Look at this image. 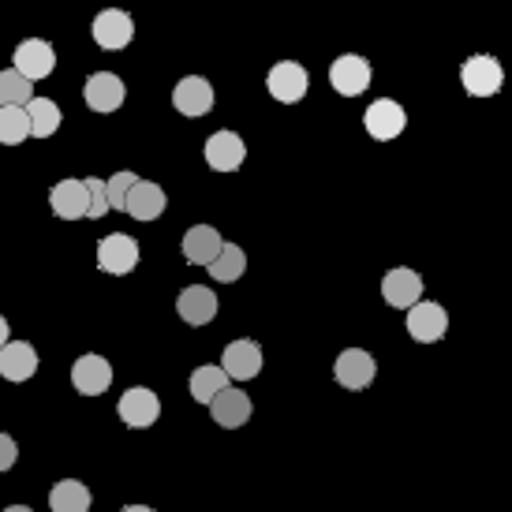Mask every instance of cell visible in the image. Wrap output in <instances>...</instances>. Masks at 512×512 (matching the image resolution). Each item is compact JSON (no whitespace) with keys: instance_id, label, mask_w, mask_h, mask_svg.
<instances>
[{"instance_id":"30","label":"cell","mask_w":512,"mask_h":512,"mask_svg":"<svg viewBox=\"0 0 512 512\" xmlns=\"http://www.w3.org/2000/svg\"><path fill=\"white\" fill-rule=\"evenodd\" d=\"M86 217H105L109 214V199H105V180L101 176H86Z\"/></svg>"},{"instance_id":"17","label":"cell","mask_w":512,"mask_h":512,"mask_svg":"<svg viewBox=\"0 0 512 512\" xmlns=\"http://www.w3.org/2000/svg\"><path fill=\"white\" fill-rule=\"evenodd\" d=\"M38 370V352L30 341H8L0 348V378L4 382H30Z\"/></svg>"},{"instance_id":"34","label":"cell","mask_w":512,"mask_h":512,"mask_svg":"<svg viewBox=\"0 0 512 512\" xmlns=\"http://www.w3.org/2000/svg\"><path fill=\"white\" fill-rule=\"evenodd\" d=\"M4 512H34V509H30V505H8Z\"/></svg>"},{"instance_id":"20","label":"cell","mask_w":512,"mask_h":512,"mask_svg":"<svg viewBox=\"0 0 512 512\" xmlns=\"http://www.w3.org/2000/svg\"><path fill=\"white\" fill-rule=\"evenodd\" d=\"M221 232H217L214 225H191L184 232V243H180V251H184V258L191 262V266H210L217 258V251H221Z\"/></svg>"},{"instance_id":"12","label":"cell","mask_w":512,"mask_h":512,"mask_svg":"<svg viewBox=\"0 0 512 512\" xmlns=\"http://www.w3.org/2000/svg\"><path fill=\"white\" fill-rule=\"evenodd\" d=\"M172 105H176V113L180 116H191V120H199L214 109V86L206 83L202 75H187L176 83L172 90Z\"/></svg>"},{"instance_id":"8","label":"cell","mask_w":512,"mask_h":512,"mask_svg":"<svg viewBox=\"0 0 512 512\" xmlns=\"http://www.w3.org/2000/svg\"><path fill=\"white\" fill-rule=\"evenodd\" d=\"M333 378H337L344 389L359 393V389H367V385L378 378V363H374V356L363 352V348H344L341 356H337V363H333Z\"/></svg>"},{"instance_id":"9","label":"cell","mask_w":512,"mask_h":512,"mask_svg":"<svg viewBox=\"0 0 512 512\" xmlns=\"http://www.w3.org/2000/svg\"><path fill=\"white\" fill-rule=\"evenodd\" d=\"M72 385L75 393H83V397H101L113 385V363L105 356H98V352H86V356L75 359Z\"/></svg>"},{"instance_id":"33","label":"cell","mask_w":512,"mask_h":512,"mask_svg":"<svg viewBox=\"0 0 512 512\" xmlns=\"http://www.w3.org/2000/svg\"><path fill=\"white\" fill-rule=\"evenodd\" d=\"M120 512H154V509H150V505H124Z\"/></svg>"},{"instance_id":"29","label":"cell","mask_w":512,"mask_h":512,"mask_svg":"<svg viewBox=\"0 0 512 512\" xmlns=\"http://www.w3.org/2000/svg\"><path fill=\"white\" fill-rule=\"evenodd\" d=\"M135 180H139V176H135L131 169H120L105 180V199H109V210H124V206H128V195H131V187H135Z\"/></svg>"},{"instance_id":"23","label":"cell","mask_w":512,"mask_h":512,"mask_svg":"<svg viewBox=\"0 0 512 512\" xmlns=\"http://www.w3.org/2000/svg\"><path fill=\"white\" fill-rule=\"evenodd\" d=\"M90 505H94L90 486L79 483V479H60L49 490V509L53 512H90Z\"/></svg>"},{"instance_id":"16","label":"cell","mask_w":512,"mask_h":512,"mask_svg":"<svg viewBox=\"0 0 512 512\" xmlns=\"http://www.w3.org/2000/svg\"><path fill=\"white\" fill-rule=\"evenodd\" d=\"M247 157V146L236 131H214L206 139V165L214 172H236Z\"/></svg>"},{"instance_id":"25","label":"cell","mask_w":512,"mask_h":512,"mask_svg":"<svg viewBox=\"0 0 512 512\" xmlns=\"http://www.w3.org/2000/svg\"><path fill=\"white\" fill-rule=\"evenodd\" d=\"M187 385H191V397L210 408V400L228 389V374L217 367V363H202V367L191 370V382Z\"/></svg>"},{"instance_id":"10","label":"cell","mask_w":512,"mask_h":512,"mask_svg":"<svg viewBox=\"0 0 512 512\" xmlns=\"http://www.w3.org/2000/svg\"><path fill=\"white\" fill-rule=\"evenodd\" d=\"M307 68L296 64V60H281V64H273L270 75H266V90H270L277 101H285V105H296V101L307 98Z\"/></svg>"},{"instance_id":"7","label":"cell","mask_w":512,"mask_h":512,"mask_svg":"<svg viewBox=\"0 0 512 512\" xmlns=\"http://www.w3.org/2000/svg\"><path fill=\"white\" fill-rule=\"evenodd\" d=\"M98 266L113 277H124L139 266V243L128 232H113L98 243Z\"/></svg>"},{"instance_id":"26","label":"cell","mask_w":512,"mask_h":512,"mask_svg":"<svg viewBox=\"0 0 512 512\" xmlns=\"http://www.w3.org/2000/svg\"><path fill=\"white\" fill-rule=\"evenodd\" d=\"M206 270L214 273V281L232 285V281H240L243 270H247V255H243L240 243H221V251H217V258L206 266Z\"/></svg>"},{"instance_id":"3","label":"cell","mask_w":512,"mask_h":512,"mask_svg":"<svg viewBox=\"0 0 512 512\" xmlns=\"http://www.w3.org/2000/svg\"><path fill=\"white\" fill-rule=\"evenodd\" d=\"M408 333L419 344H434L449 333V311L434 303V299H419L415 307H408Z\"/></svg>"},{"instance_id":"13","label":"cell","mask_w":512,"mask_h":512,"mask_svg":"<svg viewBox=\"0 0 512 512\" xmlns=\"http://www.w3.org/2000/svg\"><path fill=\"white\" fill-rule=\"evenodd\" d=\"M124 79L116 72H94L90 79H86V86H83V98H86V105L94 109V113H116L120 105H124Z\"/></svg>"},{"instance_id":"19","label":"cell","mask_w":512,"mask_h":512,"mask_svg":"<svg viewBox=\"0 0 512 512\" xmlns=\"http://www.w3.org/2000/svg\"><path fill=\"white\" fill-rule=\"evenodd\" d=\"M176 314L184 318L187 326H206V322H214V314H217V296L206 285L184 288V292L176 296Z\"/></svg>"},{"instance_id":"5","label":"cell","mask_w":512,"mask_h":512,"mask_svg":"<svg viewBox=\"0 0 512 512\" xmlns=\"http://www.w3.org/2000/svg\"><path fill=\"white\" fill-rule=\"evenodd\" d=\"M370 75H374L370 72V60L359 57V53H344V57H337L329 64V83L344 98H359L370 86Z\"/></svg>"},{"instance_id":"6","label":"cell","mask_w":512,"mask_h":512,"mask_svg":"<svg viewBox=\"0 0 512 512\" xmlns=\"http://www.w3.org/2000/svg\"><path fill=\"white\" fill-rule=\"evenodd\" d=\"M363 128L367 135H374L378 143H389V139H397L400 131L408 128V113H404V105L393 98H378L374 105H367V113H363Z\"/></svg>"},{"instance_id":"22","label":"cell","mask_w":512,"mask_h":512,"mask_svg":"<svg viewBox=\"0 0 512 512\" xmlns=\"http://www.w3.org/2000/svg\"><path fill=\"white\" fill-rule=\"evenodd\" d=\"M49 206L60 221H79L86 217V184L83 180H60L49 191Z\"/></svg>"},{"instance_id":"18","label":"cell","mask_w":512,"mask_h":512,"mask_svg":"<svg viewBox=\"0 0 512 512\" xmlns=\"http://www.w3.org/2000/svg\"><path fill=\"white\" fill-rule=\"evenodd\" d=\"M165 206H169V199H165V187L154 184V180H135V187H131V195H128V206H124V214H131L135 221H157V217L165 214Z\"/></svg>"},{"instance_id":"11","label":"cell","mask_w":512,"mask_h":512,"mask_svg":"<svg viewBox=\"0 0 512 512\" xmlns=\"http://www.w3.org/2000/svg\"><path fill=\"white\" fill-rule=\"evenodd\" d=\"M116 412H120V419L128 423V427L143 430V427H154L157 415H161V400H157L154 389H146V385H131L128 393L120 397V404H116Z\"/></svg>"},{"instance_id":"1","label":"cell","mask_w":512,"mask_h":512,"mask_svg":"<svg viewBox=\"0 0 512 512\" xmlns=\"http://www.w3.org/2000/svg\"><path fill=\"white\" fill-rule=\"evenodd\" d=\"M460 83L471 98H494L501 86H505V68H501L498 57L490 53H475L460 64Z\"/></svg>"},{"instance_id":"2","label":"cell","mask_w":512,"mask_h":512,"mask_svg":"<svg viewBox=\"0 0 512 512\" xmlns=\"http://www.w3.org/2000/svg\"><path fill=\"white\" fill-rule=\"evenodd\" d=\"M12 68L23 75L27 83H38V79L53 75V68H57V49L45 42V38H27V42L15 45Z\"/></svg>"},{"instance_id":"28","label":"cell","mask_w":512,"mask_h":512,"mask_svg":"<svg viewBox=\"0 0 512 512\" xmlns=\"http://www.w3.org/2000/svg\"><path fill=\"white\" fill-rule=\"evenodd\" d=\"M30 139V120L23 109H0V146H19Z\"/></svg>"},{"instance_id":"31","label":"cell","mask_w":512,"mask_h":512,"mask_svg":"<svg viewBox=\"0 0 512 512\" xmlns=\"http://www.w3.org/2000/svg\"><path fill=\"white\" fill-rule=\"evenodd\" d=\"M15 460H19V445H15L12 434L0 430V475H4L8 468H15Z\"/></svg>"},{"instance_id":"21","label":"cell","mask_w":512,"mask_h":512,"mask_svg":"<svg viewBox=\"0 0 512 512\" xmlns=\"http://www.w3.org/2000/svg\"><path fill=\"white\" fill-rule=\"evenodd\" d=\"M210 415H214L217 427H225V430L243 427V423L251 419V397H247L243 389H232V385H228L225 393H217V397L210 400Z\"/></svg>"},{"instance_id":"32","label":"cell","mask_w":512,"mask_h":512,"mask_svg":"<svg viewBox=\"0 0 512 512\" xmlns=\"http://www.w3.org/2000/svg\"><path fill=\"white\" fill-rule=\"evenodd\" d=\"M8 344V322H4V314H0V348Z\"/></svg>"},{"instance_id":"14","label":"cell","mask_w":512,"mask_h":512,"mask_svg":"<svg viewBox=\"0 0 512 512\" xmlns=\"http://www.w3.org/2000/svg\"><path fill=\"white\" fill-rule=\"evenodd\" d=\"M217 367L225 370L228 378H236V382H251L258 370H262V348H258V341H232L221 352V363Z\"/></svg>"},{"instance_id":"24","label":"cell","mask_w":512,"mask_h":512,"mask_svg":"<svg viewBox=\"0 0 512 512\" xmlns=\"http://www.w3.org/2000/svg\"><path fill=\"white\" fill-rule=\"evenodd\" d=\"M27 120H30V135L34 139H49V135H57L60 131V105L53 98H30L27 101Z\"/></svg>"},{"instance_id":"27","label":"cell","mask_w":512,"mask_h":512,"mask_svg":"<svg viewBox=\"0 0 512 512\" xmlns=\"http://www.w3.org/2000/svg\"><path fill=\"white\" fill-rule=\"evenodd\" d=\"M34 98V83H27L15 68L0 72V109H27V101Z\"/></svg>"},{"instance_id":"15","label":"cell","mask_w":512,"mask_h":512,"mask_svg":"<svg viewBox=\"0 0 512 512\" xmlns=\"http://www.w3.org/2000/svg\"><path fill=\"white\" fill-rule=\"evenodd\" d=\"M382 296L389 307H415L419 299H423V277L408 266H397V270H389L382 277Z\"/></svg>"},{"instance_id":"4","label":"cell","mask_w":512,"mask_h":512,"mask_svg":"<svg viewBox=\"0 0 512 512\" xmlns=\"http://www.w3.org/2000/svg\"><path fill=\"white\" fill-rule=\"evenodd\" d=\"M90 34H94V42L101 49H128L131 38H135V23H131V15L124 8H105V12L94 15V23H90Z\"/></svg>"}]
</instances>
